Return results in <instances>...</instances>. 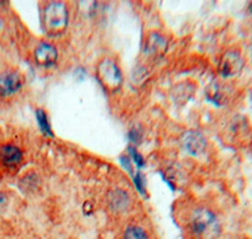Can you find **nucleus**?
<instances>
[{
	"label": "nucleus",
	"instance_id": "nucleus-1",
	"mask_svg": "<svg viewBox=\"0 0 252 239\" xmlns=\"http://www.w3.org/2000/svg\"><path fill=\"white\" fill-rule=\"evenodd\" d=\"M68 23V12L63 1H49L43 9V27L47 34L58 35Z\"/></svg>",
	"mask_w": 252,
	"mask_h": 239
},
{
	"label": "nucleus",
	"instance_id": "nucleus-2",
	"mask_svg": "<svg viewBox=\"0 0 252 239\" xmlns=\"http://www.w3.org/2000/svg\"><path fill=\"white\" fill-rule=\"evenodd\" d=\"M97 78L101 85L110 92L118 91L123 85V73L116 62L103 58L97 66Z\"/></svg>",
	"mask_w": 252,
	"mask_h": 239
},
{
	"label": "nucleus",
	"instance_id": "nucleus-3",
	"mask_svg": "<svg viewBox=\"0 0 252 239\" xmlns=\"http://www.w3.org/2000/svg\"><path fill=\"white\" fill-rule=\"evenodd\" d=\"M193 231L197 236H207L217 228L215 214L208 209H201L195 213L192 223Z\"/></svg>",
	"mask_w": 252,
	"mask_h": 239
},
{
	"label": "nucleus",
	"instance_id": "nucleus-4",
	"mask_svg": "<svg viewBox=\"0 0 252 239\" xmlns=\"http://www.w3.org/2000/svg\"><path fill=\"white\" fill-rule=\"evenodd\" d=\"M244 60L241 54L236 51H228L223 54L220 62V74L224 78L235 77L242 69Z\"/></svg>",
	"mask_w": 252,
	"mask_h": 239
},
{
	"label": "nucleus",
	"instance_id": "nucleus-5",
	"mask_svg": "<svg viewBox=\"0 0 252 239\" xmlns=\"http://www.w3.org/2000/svg\"><path fill=\"white\" fill-rule=\"evenodd\" d=\"M182 146L188 154L198 156L206 150L207 141L199 131L189 130L182 135Z\"/></svg>",
	"mask_w": 252,
	"mask_h": 239
},
{
	"label": "nucleus",
	"instance_id": "nucleus-6",
	"mask_svg": "<svg viewBox=\"0 0 252 239\" xmlns=\"http://www.w3.org/2000/svg\"><path fill=\"white\" fill-rule=\"evenodd\" d=\"M23 86V78L17 71H5L0 74V96L8 97L17 93Z\"/></svg>",
	"mask_w": 252,
	"mask_h": 239
},
{
	"label": "nucleus",
	"instance_id": "nucleus-7",
	"mask_svg": "<svg viewBox=\"0 0 252 239\" xmlns=\"http://www.w3.org/2000/svg\"><path fill=\"white\" fill-rule=\"evenodd\" d=\"M35 62L42 67H51L56 64L58 60V52L51 43L42 42L34 51Z\"/></svg>",
	"mask_w": 252,
	"mask_h": 239
},
{
	"label": "nucleus",
	"instance_id": "nucleus-8",
	"mask_svg": "<svg viewBox=\"0 0 252 239\" xmlns=\"http://www.w3.org/2000/svg\"><path fill=\"white\" fill-rule=\"evenodd\" d=\"M166 47H168V42H166L165 38L154 31L146 38L144 52L149 56H153V57H157V56H161L166 51Z\"/></svg>",
	"mask_w": 252,
	"mask_h": 239
},
{
	"label": "nucleus",
	"instance_id": "nucleus-9",
	"mask_svg": "<svg viewBox=\"0 0 252 239\" xmlns=\"http://www.w3.org/2000/svg\"><path fill=\"white\" fill-rule=\"evenodd\" d=\"M0 159H1L4 165L14 166L22 161L23 152L18 146L8 144V145L1 146V149H0Z\"/></svg>",
	"mask_w": 252,
	"mask_h": 239
},
{
	"label": "nucleus",
	"instance_id": "nucleus-10",
	"mask_svg": "<svg viewBox=\"0 0 252 239\" xmlns=\"http://www.w3.org/2000/svg\"><path fill=\"white\" fill-rule=\"evenodd\" d=\"M109 202L111 208L116 209V210H123V209L127 208V205H129V195L126 191L116 189L110 193Z\"/></svg>",
	"mask_w": 252,
	"mask_h": 239
},
{
	"label": "nucleus",
	"instance_id": "nucleus-11",
	"mask_svg": "<svg viewBox=\"0 0 252 239\" xmlns=\"http://www.w3.org/2000/svg\"><path fill=\"white\" fill-rule=\"evenodd\" d=\"M35 116H37V121H38V125H39L40 131L43 132L44 135H47V136L53 137V132H52L51 125H49L48 122L46 112L39 108V110H37V112H35Z\"/></svg>",
	"mask_w": 252,
	"mask_h": 239
},
{
	"label": "nucleus",
	"instance_id": "nucleus-12",
	"mask_svg": "<svg viewBox=\"0 0 252 239\" xmlns=\"http://www.w3.org/2000/svg\"><path fill=\"white\" fill-rule=\"evenodd\" d=\"M124 239H148V234L141 227L129 225L124 232Z\"/></svg>",
	"mask_w": 252,
	"mask_h": 239
},
{
	"label": "nucleus",
	"instance_id": "nucleus-13",
	"mask_svg": "<svg viewBox=\"0 0 252 239\" xmlns=\"http://www.w3.org/2000/svg\"><path fill=\"white\" fill-rule=\"evenodd\" d=\"M129 152H130V156L132 157L135 164L138 165V168H143V166L145 165V160H144V157L141 156L140 152H139L134 146H129Z\"/></svg>",
	"mask_w": 252,
	"mask_h": 239
},
{
	"label": "nucleus",
	"instance_id": "nucleus-14",
	"mask_svg": "<svg viewBox=\"0 0 252 239\" xmlns=\"http://www.w3.org/2000/svg\"><path fill=\"white\" fill-rule=\"evenodd\" d=\"M129 137L132 143H140L141 137H143V130H141V127H138V126L132 127L129 131Z\"/></svg>",
	"mask_w": 252,
	"mask_h": 239
},
{
	"label": "nucleus",
	"instance_id": "nucleus-15",
	"mask_svg": "<svg viewBox=\"0 0 252 239\" xmlns=\"http://www.w3.org/2000/svg\"><path fill=\"white\" fill-rule=\"evenodd\" d=\"M134 182H135V186H136V189L139 190V193L140 194H145V184H144V178L143 175H141L140 173H138L136 175H135L134 178Z\"/></svg>",
	"mask_w": 252,
	"mask_h": 239
},
{
	"label": "nucleus",
	"instance_id": "nucleus-16",
	"mask_svg": "<svg viewBox=\"0 0 252 239\" xmlns=\"http://www.w3.org/2000/svg\"><path fill=\"white\" fill-rule=\"evenodd\" d=\"M120 161H121V165L124 166V169H125L127 173L131 175V177H134V174H132V166H131V161H130V159L127 156H121L120 157Z\"/></svg>",
	"mask_w": 252,
	"mask_h": 239
},
{
	"label": "nucleus",
	"instance_id": "nucleus-17",
	"mask_svg": "<svg viewBox=\"0 0 252 239\" xmlns=\"http://www.w3.org/2000/svg\"><path fill=\"white\" fill-rule=\"evenodd\" d=\"M250 12H251L252 14V3H250Z\"/></svg>",
	"mask_w": 252,
	"mask_h": 239
},
{
	"label": "nucleus",
	"instance_id": "nucleus-18",
	"mask_svg": "<svg viewBox=\"0 0 252 239\" xmlns=\"http://www.w3.org/2000/svg\"><path fill=\"white\" fill-rule=\"evenodd\" d=\"M0 28H1V20H0Z\"/></svg>",
	"mask_w": 252,
	"mask_h": 239
}]
</instances>
